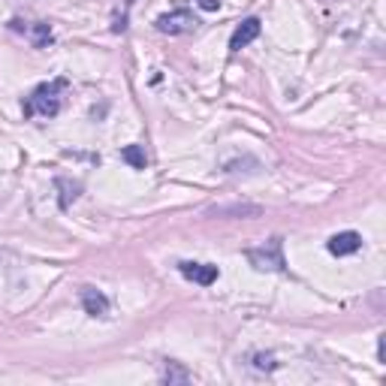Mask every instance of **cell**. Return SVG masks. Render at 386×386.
<instances>
[{"label": "cell", "instance_id": "52a82bcc", "mask_svg": "<svg viewBox=\"0 0 386 386\" xmlns=\"http://www.w3.org/2000/svg\"><path fill=\"white\" fill-rule=\"evenodd\" d=\"M82 305H85V311L91 314V317H106V314H109V299L100 290H94V287L82 290Z\"/></svg>", "mask_w": 386, "mask_h": 386}, {"label": "cell", "instance_id": "9c48e42d", "mask_svg": "<svg viewBox=\"0 0 386 386\" xmlns=\"http://www.w3.org/2000/svg\"><path fill=\"white\" fill-rule=\"evenodd\" d=\"M260 206H218L211 208L208 215H232V218H257L260 215Z\"/></svg>", "mask_w": 386, "mask_h": 386}, {"label": "cell", "instance_id": "8fae6325", "mask_svg": "<svg viewBox=\"0 0 386 386\" xmlns=\"http://www.w3.org/2000/svg\"><path fill=\"white\" fill-rule=\"evenodd\" d=\"M27 34H30V39H34V46L36 48H46L48 43H52V27H48V25H43V22H39V25H34V27H30L27 30Z\"/></svg>", "mask_w": 386, "mask_h": 386}, {"label": "cell", "instance_id": "5bb4252c", "mask_svg": "<svg viewBox=\"0 0 386 386\" xmlns=\"http://www.w3.org/2000/svg\"><path fill=\"white\" fill-rule=\"evenodd\" d=\"M197 4L206 9V13H218V9H220V0H197Z\"/></svg>", "mask_w": 386, "mask_h": 386}, {"label": "cell", "instance_id": "7c38bea8", "mask_svg": "<svg viewBox=\"0 0 386 386\" xmlns=\"http://www.w3.org/2000/svg\"><path fill=\"white\" fill-rule=\"evenodd\" d=\"M55 185H58L60 190H67L64 197H60V208H69V199H76V197H79V190H82V187H79V185H69L67 178H58Z\"/></svg>", "mask_w": 386, "mask_h": 386}, {"label": "cell", "instance_id": "7a4b0ae2", "mask_svg": "<svg viewBox=\"0 0 386 386\" xmlns=\"http://www.w3.org/2000/svg\"><path fill=\"white\" fill-rule=\"evenodd\" d=\"M245 257L251 260V266L260 269V272H284V269H287L281 239H272V241H266V245H260V248H248Z\"/></svg>", "mask_w": 386, "mask_h": 386}, {"label": "cell", "instance_id": "3957f363", "mask_svg": "<svg viewBox=\"0 0 386 386\" xmlns=\"http://www.w3.org/2000/svg\"><path fill=\"white\" fill-rule=\"evenodd\" d=\"M154 25H157L160 34L178 36V34H190V30H197L199 22L193 18V13H187V9H175V13H169V15H160Z\"/></svg>", "mask_w": 386, "mask_h": 386}, {"label": "cell", "instance_id": "5b68a950", "mask_svg": "<svg viewBox=\"0 0 386 386\" xmlns=\"http://www.w3.org/2000/svg\"><path fill=\"white\" fill-rule=\"evenodd\" d=\"M260 30H262V22L260 18H245L236 30H232V36H229V52L236 55V52H241L248 43H253V39L260 36Z\"/></svg>", "mask_w": 386, "mask_h": 386}, {"label": "cell", "instance_id": "6da1fadb", "mask_svg": "<svg viewBox=\"0 0 386 386\" xmlns=\"http://www.w3.org/2000/svg\"><path fill=\"white\" fill-rule=\"evenodd\" d=\"M67 91V79H52L30 91V97L25 100V115H43V118H55L60 112V94Z\"/></svg>", "mask_w": 386, "mask_h": 386}, {"label": "cell", "instance_id": "277c9868", "mask_svg": "<svg viewBox=\"0 0 386 386\" xmlns=\"http://www.w3.org/2000/svg\"><path fill=\"white\" fill-rule=\"evenodd\" d=\"M178 272L185 275L187 281H193V284H199V287H211V284L218 281V266H211V262H178Z\"/></svg>", "mask_w": 386, "mask_h": 386}, {"label": "cell", "instance_id": "8992f818", "mask_svg": "<svg viewBox=\"0 0 386 386\" xmlns=\"http://www.w3.org/2000/svg\"><path fill=\"white\" fill-rule=\"evenodd\" d=\"M326 248H329L332 257H350V253H357L362 248V236H359V232H353V229L338 232V236L329 239Z\"/></svg>", "mask_w": 386, "mask_h": 386}, {"label": "cell", "instance_id": "ba28073f", "mask_svg": "<svg viewBox=\"0 0 386 386\" xmlns=\"http://www.w3.org/2000/svg\"><path fill=\"white\" fill-rule=\"evenodd\" d=\"M160 380L164 383H190V371L181 368L178 362H166L164 371H160Z\"/></svg>", "mask_w": 386, "mask_h": 386}, {"label": "cell", "instance_id": "30bf717a", "mask_svg": "<svg viewBox=\"0 0 386 386\" xmlns=\"http://www.w3.org/2000/svg\"><path fill=\"white\" fill-rule=\"evenodd\" d=\"M121 160H127L133 169H145L148 166V154H145V148L142 145H127V148H121Z\"/></svg>", "mask_w": 386, "mask_h": 386}, {"label": "cell", "instance_id": "4fadbf2b", "mask_svg": "<svg viewBox=\"0 0 386 386\" xmlns=\"http://www.w3.org/2000/svg\"><path fill=\"white\" fill-rule=\"evenodd\" d=\"M253 359H257V368H275V357H262V353H257V357H253Z\"/></svg>", "mask_w": 386, "mask_h": 386}]
</instances>
